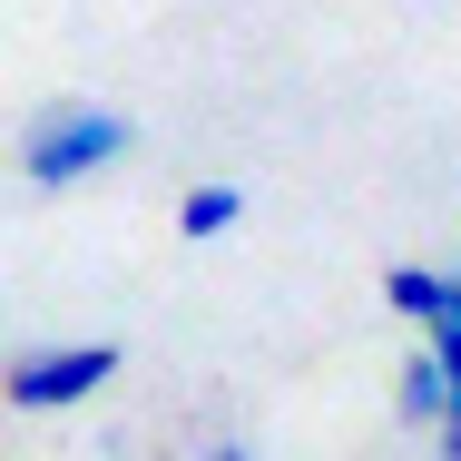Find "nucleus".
<instances>
[{"label":"nucleus","instance_id":"nucleus-1","mask_svg":"<svg viewBox=\"0 0 461 461\" xmlns=\"http://www.w3.org/2000/svg\"><path fill=\"white\" fill-rule=\"evenodd\" d=\"M128 148H138V118H128V108H98V98H50V108L20 128V177L40 186V196H69V186L108 177Z\"/></svg>","mask_w":461,"mask_h":461},{"label":"nucleus","instance_id":"nucleus-3","mask_svg":"<svg viewBox=\"0 0 461 461\" xmlns=\"http://www.w3.org/2000/svg\"><path fill=\"white\" fill-rule=\"evenodd\" d=\"M383 304H393L402 324L432 334V324H452V314H461V276H442V266H393V276H383Z\"/></svg>","mask_w":461,"mask_h":461},{"label":"nucleus","instance_id":"nucleus-6","mask_svg":"<svg viewBox=\"0 0 461 461\" xmlns=\"http://www.w3.org/2000/svg\"><path fill=\"white\" fill-rule=\"evenodd\" d=\"M422 354L442 364V383H461V314H452V324H432V334H422Z\"/></svg>","mask_w":461,"mask_h":461},{"label":"nucleus","instance_id":"nucleus-8","mask_svg":"<svg viewBox=\"0 0 461 461\" xmlns=\"http://www.w3.org/2000/svg\"><path fill=\"white\" fill-rule=\"evenodd\" d=\"M206 461H256V452H246V442H206Z\"/></svg>","mask_w":461,"mask_h":461},{"label":"nucleus","instance_id":"nucleus-2","mask_svg":"<svg viewBox=\"0 0 461 461\" xmlns=\"http://www.w3.org/2000/svg\"><path fill=\"white\" fill-rule=\"evenodd\" d=\"M118 383V344H40L0 373V402L10 412H79Z\"/></svg>","mask_w":461,"mask_h":461},{"label":"nucleus","instance_id":"nucleus-5","mask_svg":"<svg viewBox=\"0 0 461 461\" xmlns=\"http://www.w3.org/2000/svg\"><path fill=\"white\" fill-rule=\"evenodd\" d=\"M442 393H452V383H442V364H432V354H412V364L393 373V412H402L412 432H432V412H442Z\"/></svg>","mask_w":461,"mask_h":461},{"label":"nucleus","instance_id":"nucleus-7","mask_svg":"<svg viewBox=\"0 0 461 461\" xmlns=\"http://www.w3.org/2000/svg\"><path fill=\"white\" fill-rule=\"evenodd\" d=\"M432 442H442V461H461V383L442 393V412H432Z\"/></svg>","mask_w":461,"mask_h":461},{"label":"nucleus","instance_id":"nucleus-4","mask_svg":"<svg viewBox=\"0 0 461 461\" xmlns=\"http://www.w3.org/2000/svg\"><path fill=\"white\" fill-rule=\"evenodd\" d=\"M246 226V186H226V177H196L177 196V236L186 246H216V236H236Z\"/></svg>","mask_w":461,"mask_h":461}]
</instances>
